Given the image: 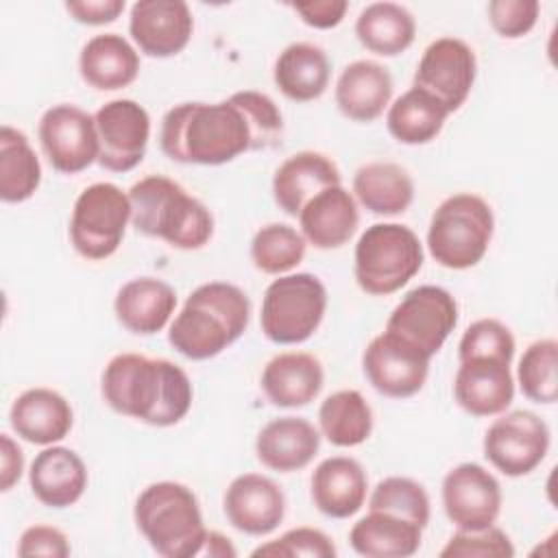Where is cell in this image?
<instances>
[{
    "mask_svg": "<svg viewBox=\"0 0 558 558\" xmlns=\"http://www.w3.org/2000/svg\"><path fill=\"white\" fill-rule=\"evenodd\" d=\"M100 390L113 412L155 427L179 423L192 405L187 373L170 360L140 353L113 355L102 371Z\"/></svg>",
    "mask_w": 558,
    "mask_h": 558,
    "instance_id": "obj_1",
    "label": "cell"
},
{
    "mask_svg": "<svg viewBox=\"0 0 558 558\" xmlns=\"http://www.w3.org/2000/svg\"><path fill=\"white\" fill-rule=\"evenodd\" d=\"M159 146L179 163L220 166L253 150V137L242 111L222 102H181L166 111Z\"/></svg>",
    "mask_w": 558,
    "mask_h": 558,
    "instance_id": "obj_2",
    "label": "cell"
},
{
    "mask_svg": "<svg viewBox=\"0 0 558 558\" xmlns=\"http://www.w3.org/2000/svg\"><path fill=\"white\" fill-rule=\"evenodd\" d=\"M251 301L227 281L198 286L174 316L168 342L190 360H209L233 344L248 327Z\"/></svg>",
    "mask_w": 558,
    "mask_h": 558,
    "instance_id": "obj_3",
    "label": "cell"
},
{
    "mask_svg": "<svg viewBox=\"0 0 558 558\" xmlns=\"http://www.w3.org/2000/svg\"><path fill=\"white\" fill-rule=\"evenodd\" d=\"M129 201L133 227L174 248L196 251L214 235L211 211L163 174H150L133 183Z\"/></svg>",
    "mask_w": 558,
    "mask_h": 558,
    "instance_id": "obj_4",
    "label": "cell"
},
{
    "mask_svg": "<svg viewBox=\"0 0 558 558\" xmlns=\"http://www.w3.org/2000/svg\"><path fill=\"white\" fill-rule=\"evenodd\" d=\"M137 530L163 558L201 556L207 538L201 506L192 488L179 482L146 486L133 510Z\"/></svg>",
    "mask_w": 558,
    "mask_h": 558,
    "instance_id": "obj_5",
    "label": "cell"
},
{
    "mask_svg": "<svg viewBox=\"0 0 558 558\" xmlns=\"http://www.w3.org/2000/svg\"><path fill=\"white\" fill-rule=\"evenodd\" d=\"M495 218L490 205L469 192L445 198L432 214L427 229L429 255L445 268L475 266L488 251Z\"/></svg>",
    "mask_w": 558,
    "mask_h": 558,
    "instance_id": "obj_6",
    "label": "cell"
},
{
    "mask_svg": "<svg viewBox=\"0 0 558 558\" xmlns=\"http://www.w3.org/2000/svg\"><path fill=\"white\" fill-rule=\"evenodd\" d=\"M421 266L423 244L405 225H371L355 244L353 275L366 294L386 296L401 290Z\"/></svg>",
    "mask_w": 558,
    "mask_h": 558,
    "instance_id": "obj_7",
    "label": "cell"
},
{
    "mask_svg": "<svg viewBox=\"0 0 558 558\" xmlns=\"http://www.w3.org/2000/svg\"><path fill=\"white\" fill-rule=\"evenodd\" d=\"M327 310V290L312 272L279 275L262 299L259 325L275 344H299L312 338Z\"/></svg>",
    "mask_w": 558,
    "mask_h": 558,
    "instance_id": "obj_8",
    "label": "cell"
},
{
    "mask_svg": "<svg viewBox=\"0 0 558 558\" xmlns=\"http://www.w3.org/2000/svg\"><path fill=\"white\" fill-rule=\"evenodd\" d=\"M131 222V201L116 183H92L72 207L70 242L85 259L111 257Z\"/></svg>",
    "mask_w": 558,
    "mask_h": 558,
    "instance_id": "obj_9",
    "label": "cell"
},
{
    "mask_svg": "<svg viewBox=\"0 0 558 558\" xmlns=\"http://www.w3.org/2000/svg\"><path fill=\"white\" fill-rule=\"evenodd\" d=\"M458 323V303L440 286H418L395 305L386 329L434 357Z\"/></svg>",
    "mask_w": 558,
    "mask_h": 558,
    "instance_id": "obj_10",
    "label": "cell"
},
{
    "mask_svg": "<svg viewBox=\"0 0 558 558\" xmlns=\"http://www.w3.org/2000/svg\"><path fill=\"white\" fill-rule=\"evenodd\" d=\"M486 460L508 477L532 473L547 456L549 427L530 410L501 412L484 434Z\"/></svg>",
    "mask_w": 558,
    "mask_h": 558,
    "instance_id": "obj_11",
    "label": "cell"
},
{
    "mask_svg": "<svg viewBox=\"0 0 558 558\" xmlns=\"http://www.w3.org/2000/svg\"><path fill=\"white\" fill-rule=\"evenodd\" d=\"M477 61L473 48L458 37L434 39L414 72V85L436 98L447 113L458 111L475 83Z\"/></svg>",
    "mask_w": 558,
    "mask_h": 558,
    "instance_id": "obj_12",
    "label": "cell"
},
{
    "mask_svg": "<svg viewBox=\"0 0 558 558\" xmlns=\"http://www.w3.org/2000/svg\"><path fill=\"white\" fill-rule=\"evenodd\" d=\"M94 122L98 163L105 170L129 172L140 166L150 137V116L140 102L131 98L109 100L94 113Z\"/></svg>",
    "mask_w": 558,
    "mask_h": 558,
    "instance_id": "obj_13",
    "label": "cell"
},
{
    "mask_svg": "<svg viewBox=\"0 0 558 558\" xmlns=\"http://www.w3.org/2000/svg\"><path fill=\"white\" fill-rule=\"evenodd\" d=\"M39 144L50 166L63 174H76L98 161V135L94 116L76 105H54L39 120Z\"/></svg>",
    "mask_w": 558,
    "mask_h": 558,
    "instance_id": "obj_14",
    "label": "cell"
},
{
    "mask_svg": "<svg viewBox=\"0 0 558 558\" xmlns=\"http://www.w3.org/2000/svg\"><path fill=\"white\" fill-rule=\"evenodd\" d=\"M429 360L432 357L395 333L381 331L366 344L362 353V368L379 395L408 399L423 388L429 373Z\"/></svg>",
    "mask_w": 558,
    "mask_h": 558,
    "instance_id": "obj_15",
    "label": "cell"
},
{
    "mask_svg": "<svg viewBox=\"0 0 558 558\" xmlns=\"http://www.w3.org/2000/svg\"><path fill=\"white\" fill-rule=\"evenodd\" d=\"M442 506L458 530H484L501 512V486L482 464L462 462L442 480Z\"/></svg>",
    "mask_w": 558,
    "mask_h": 558,
    "instance_id": "obj_16",
    "label": "cell"
},
{
    "mask_svg": "<svg viewBox=\"0 0 558 558\" xmlns=\"http://www.w3.org/2000/svg\"><path fill=\"white\" fill-rule=\"evenodd\" d=\"M510 362L495 355H469L460 360L453 397L471 416H497L514 399Z\"/></svg>",
    "mask_w": 558,
    "mask_h": 558,
    "instance_id": "obj_17",
    "label": "cell"
},
{
    "mask_svg": "<svg viewBox=\"0 0 558 558\" xmlns=\"http://www.w3.org/2000/svg\"><path fill=\"white\" fill-rule=\"evenodd\" d=\"M192 31L194 17L183 0H140L131 7L129 33L148 57L179 54L190 44Z\"/></svg>",
    "mask_w": 558,
    "mask_h": 558,
    "instance_id": "obj_18",
    "label": "cell"
},
{
    "mask_svg": "<svg viewBox=\"0 0 558 558\" xmlns=\"http://www.w3.org/2000/svg\"><path fill=\"white\" fill-rule=\"evenodd\" d=\"M227 521L248 534L266 536L279 527L286 514V497L281 488L266 475L242 473L225 490Z\"/></svg>",
    "mask_w": 558,
    "mask_h": 558,
    "instance_id": "obj_19",
    "label": "cell"
},
{
    "mask_svg": "<svg viewBox=\"0 0 558 558\" xmlns=\"http://www.w3.org/2000/svg\"><path fill=\"white\" fill-rule=\"evenodd\" d=\"M338 166L323 153L301 150L290 155L272 177V196L279 209L288 216H299L301 209L323 190L340 185Z\"/></svg>",
    "mask_w": 558,
    "mask_h": 558,
    "instance_id": "obj_20",
    "label": "cell"
},
{
    "mask_svg": "<svg viewBox=\"0 0 558 558\" xmlns=\"http://www.w3.org/2000/svg\"><path fill=\"white\" fill-rule=\"evenodd\" d=\"M9 423L22 440L48 447L70 434L74 414L63 395L52 388L37 386L15 397Z\"/></svg>",
    "mask_w": 558,
    "mask_h": 558,
    "instance_id": "obj_21",
    "label": "cell"
},
{
    "mask_svg": "<svg viewBox=\"0 0 558 558\" xmlns=\"http://www.w3.org/2000/svg\"><path fill=\"white\" fill-rule=\"evenodd\" d=\"M320 447L318 429L301 416H279L268 421L255 440L257 460L277 473L305 469Z\"/></svg>",
    "mask_w": 558,
    "mask_h": 558,
    "instance_id": "obj_22",
    "label": "cell"
},
{
    "mask_svg": "<svg viewBox=\"0 0 558 558\" xmlns=\"http://www.w3.org/2000/svg\"><path fill=\"white\" fill-rule=\"evenodd\" d=\"M28 484L44 506L68 508L76 504L87 488V466L70 447L48 445L35 456Z\"/></svg>",
    "mask_w": 558,
    "mask_h": 558,
    "instance_id": "obj_23",
    "label": "cell"
},
{
    "mask_svg": "<svg viewBox=\"0 0 558 558\" xmlns=\"http://www.w3.org/2000/svg\"><path fill=\"white\" fill-rule=\"evenodd\" d=\"M305 242L320 251L340 248L357 229V203L349 190L331 185L318 192L296 216Z\"/></svg>",
    "mask_w": 558,
    "mask_h": 558,
    "instance_id": "obj_24",
    "label": "cell"
},
{
    "mask_svg": "<svg viewBox=\"0 0 558 558\" xmlns=\"http://www.w3.org/2000/svg\"><path fill=\"white\" fill-rule=\"evenodd\" d=\"M310 486L312 501L325 517L349 519L364 506L368 480L357 460L331 456L314 469Z\"/></svg>",
    "mask_w": 558,
    "mask_h": 558,
    "instance_id": "obj_25",
    "label": "cell"
},
{
    "mask_svg": "<svg viewBox=\"0 0 558 558\" xmlns=\"http://www.w3.org/2000/svg\"><path fill=\"white\" fill-rule=\"evenodd\" d=\"M325 373L318 357L305 351L275 355L262 371V390L277 408H303L323 390Z\"/></svg>",
    "mask_w": 558,
    "mask_h": 558,
    "instance_id": "obj_26",
    "label": "cell"
},
{
    "mask_svg": "<svg viewBox=\"0 0 558 558\" xmlns=\"http://www.w3.org/2000/svg\"><path fill=\"white\" fill-rule=\"evenodd\" d=\"M333 96L344 118L353 122H373L390 102L392 76L381 63L357 59L340 72Z\"/></svg>",
    "mask_w": 558,
    "mask_h": 558,
    "instance_id": "obj_27",
    "label": "cell"
},
{
    "mask_svg": "<svg viewBox=\"0 0 558 558\" xmlns=\"http://www.w3.org/2000/svg\"><path fill=\"white\" fill-rule=\"evenodd\" d=\"M174 288L155 277L126 281L113 301V312L120 325L137 336H153L161 331L174 314Z\"/></svg>",
    "mask_w": 558,
    "mask_h": 558,
    "instance_id": "obj_28",
    "label": "cell"
},
{
    "mask_svg": "<svg viewBox=\"0 0 558 558\" xmlns=\"http://www.w3.org/2000/svg\"><path fill=\"white\" fill-rule=\"evenodd\" d=\"M81 78L98 92H116L140 74L137 50L118 33L94 35L78 54Z\"/></svg>",
    "mask_w": 558,
    "mask_h": 558,
    "instance_id": "obj_29",
    "label": "cell"
},
{
    "mask_svg": "<svg viewBox=\"0 0 558 558\" xmlns=\"http://www.w3.org/2000/svg\"><path fill=\"white\" fill-rule=\"evenodd\" d=\"M331 65L323 48L310 41H294L286 46L272 70L279 92L296 102H310L325 94L329 85Z\"/></svg>",
    "mask_w": 558,
    "mask_h": 558,
    "instance_id": "obj_30",
    "label": "cell"
},
{
    "mask_svg": "<svg viewBox=\"0 0 558 558\" xmlns=\"http://www.w3.org/2000/svg\"><path fill=\"white\" fill-rule=\"evenodd\" d=\"M421 538V525L381 510H368L349 532L351 547L366 558H410L418 551Z\"/></svg>",
    "mask_w": 558,
    "mask_h": 558,
    "instance_id": "obj_31",
    "label": "cell"
},
{
    "mask_svg": "<svg viewBox=\"0 0 558 558\" xmlns=\"http://www.w3.org/2000/svg\"><path fill=\"white\" fill-rule=\"evenodd\" d=\"M355 198L377 216L403 214L414 201V181L392 161H371L353 174Z\"/></svg>",
    "mask_w": 558,
    "mask_h": 558,
    "instance_id": "obj_32",
    "label": "cell"
},
{
    "mask_svg": "<svg viewBox=\"0 0 558 558\" xmlns=\"http://www.w3.org/2000/svg\"><path fill=\"white\" fill-rule=\"evenodd\" d=\"M360 44L381 57H397L408 50L416 35L412 13L397 2L366 4L355 20Z\"/></svg>",
    "mask_w": 558,
    "mask_h": 558,
    "instance_id": "obj_33",
    "label": "cell"
},
{
    "mask_svg": "<svg viewBox=\"0 0 558 558\" xmlns=\"http://www.w3.org/2000/svg\"><path fill=\"white\" fill-rule=\"evenodd\" d=\"M447 109L418 87L401 94L386 113L388 133L408 146L432 142L447 120Z\"/></svg>",
    "mask_w": 558,
    "mask_h": 558,
    "instance_id": "obj_34",
    "label": "cell"
},
{
    "mask_svg": "<svg viewBox=\"0 0 558 558\" xmlns=\"http://www.w3.org/2000/svg\"><path fill=\"white\" fill-rule=\"evenodd\" d=\"M41 183V163L28 137L4 124L0 129V198L4 203L28 201Z\"/></svg>",
    "mask_w": 558,
    "mask_h": 558,
    "instance_id": "obj_35",
    "label": "cell"
},
{
    "mask_svg": "<svg viewBox=\"0 0 558 558\" xmlns=\"http://www.w3.org/2000/svg\"><path fill=\"white\" fill-rule=\"evenodd\" d=\"M318 425L331 445L355 447L373 432V410L360 390H338L320 403Z\"/></svg>",
    "mask_w": 558,
    "mask_h": 558,
    "instance_id": "obj_36",
    "label": "cell"
},
{
    "mask_svg": "<svg viewBox=\"0 0 558 558\" xmlns=\"http://www.w3.org/2000/svg\"><path fill=\"white\" fill-rule=\"evenodd\" d=\"M305 238L290 225H264L251 240L253 266L266 275H283L305 257Z\"/></svg>",
    "mask_w": 558,
    "mask_h": 558,
    "instance_id": "obj_37",
    "label": "cell"
},
{
    "mask_svg": "<svg viewBox=\"0 0 558 558\" xmlns=\"http://www.w3.org/2000/svg\"><path fill=\"white\" fill-rule=\"evenodd\" d=\"M558 342L543 338L532 342L517 366V379L521 392L534 403H556L558 397Z\"/></svg>",
    "mask_w": 558,
    "mask_h": 558,
    "instance_id": "obj_38",
    "label": "cell"
},
{
    "mask_svg": "<svg viewBox=\"0 0 558 558\" xmlns=\"http://www.w3.org/2000/svg\"><path fill=\"white\" fill-rule=\"evenodd\" d=\"M368 510H381L405 521H412L425 530L429 523V497L427 490L410 477H384L371 493Z\"/></svg>",
    "mask_w": 558,
    "mask_h": 558,
    "instance_id": "obj_39",
    "label": "cell"
},
{
    "mask_svg": "<svg viewBox=\"0 0 558 558\" xmlns=\"http://www.w3.org/2000/svg\"><path fill=\"white\" fill-rule=\"evenodd\" d=\"M229 100L242 111V116L248 122L251 137H253V150L272 148L281 142L283 118L270 96L255 92V89H244V92L231 94Z\"/></svg>",
    "mask_w": 558,
    "mask_h": 558,
    "instance_id": "obj_40",
    "label": "cell"
},
{
    "mask_svg": "<svg viewBox=\"0 0 558 558\" xmlns=\"http://www.w3.org/2000/svg\"><path fill=\"white\" fill-rule=\"evenodd\" d=\"M514 545L510 536L488 525L484 530H458L440 549V558H512Z\"/></svg>",
    "mask_w": 558,
    "mask_h": 558,
    "instance_id": "obj_41",
    "label": "cell"
},
{
    "mask_svg": "<svg viewBox=\"0 0 558 558\" xmlns=\"http://www.w3.org/2000/svg\"><path fill=\"white\" fill-rule=\"evenodd\" d=\"M469 355H495L512 360L514 355V336L497 318H480L466 327L458 344V357Z\"/></svg>",
    "mask_w": 558,
    "mask_h": 558,
    "instance_id": "obj_42",
    "label": "cell"
},
{
    "mask_svg": "<svg viewBox=\"0 0 558 558\" xmlns=\"http://www.w3.org/2000/svg\"><path fill=\"white\" fill-rule=\"evenodd\" d=\"M336 545L331 538L316 530V527H292L283 532L279 538L268 541L253 549V556H272V558H294V556H310V558H333Z\"/></svg>",
    "mask_w": 558,
    "mask_h": 558,
    "instance_id": "obj_43",
    "label": "cell"
},
{
    "mask_svg": "<svg viewBox=\"0 0 558 558\" xmlns=\"http://www.w3.org/2000/svg\"><path fill=\"white\" fill-rule=\"evenodd\" d=\"M541 4L536 0H490L488 20L490 26L506 39H519L527 35L538 20Z\"/></svg>",
    "mask_w": 558,
    "mask_h": 558,
    "instance_id": "obj_44",
    "label": "cell"
},
{
    "mask_svg": "<svg viewBox=\"0 0 558 558\" xmlns=\"http://www.w3.org/2000/svg\"><path fill=\"white\" fill-rule=\"evenodd\" d=\"M17 556H48V558H68L70 543L68 536L52 525H31L22 532L17 543Z\"/></svg>",
    "mask_w": 558,
    "mask_h": 558,
    "instance_id": "obj_45",
    "label": "cell"
},
{
    "mask_svg": "<svg viewBox=\"0 0 558 558\" xmlns=\"http://www.w3.org/2000/svg\"><path fill=\"white\" fill-rule=\"evenodd\" d=\"M65 11L81 24L100 26L113 22L124 11V0H72Z\"/></svg>",
    "mask_w": 558,
    "mask_h": 558,
    "instance_id": "obj_46",
    "label": "cell"
},
{
    "mask_svg": "<svg viewBox=\"0 0 558 558\" xmlns=\"http://www.w3.org/2000/svg\"><path fill=\"white\" fill-rule=\"evenodd\" d=\"M292 9L301 15L307 26L314 28H333L342 22L349 2L344 0H314V2H294Z\"/></svg>",
    "mask_w": 558,
    "mask_h": 558,
    "instance_id": "obj_47",
    "label": "cell"
},
{
    "mask_svg": "<svg viewBox=\"0 0 558 558\" xmlns=\"http://www.w3.org/2000/svg\"><path fill=\"white\" fill-rule=\"evenodd\" d=\"M0 453H2V480H0V488L2 490H11V486L15 482H20L22 477V471H24V453L22 449L17 447V442L9 436V434H2L0 436Z\"/></svg>",
    "mask_w": 558,
    "mask_h": 558,
    "instance_id": "obj_48",
    "label": "cell"
},
{
    "mask_svg": "<svg viewBox=\"0 0 558 558\" xmlns=\"http://www.w3.org/2000/svg\"><path fill=\"white\" fill-rule=\"evenodd\" d=\"M201 556H235V549L231 547L229 538L218 534V532H207L205 545L201 549Z\"/></svg>",
    "mask_w": 558,
    "mask_h": 558,
    "instance_id": "obj_49",
    "label": "cell"
}]
</instances>
